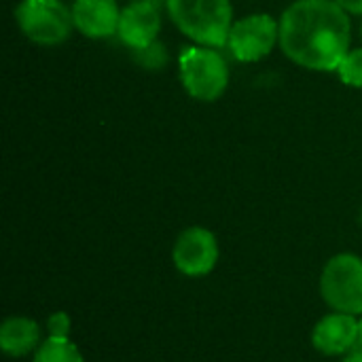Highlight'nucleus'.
Wrapping results in <instances>:
<instances>
[{"label": "nucleus", "instance_id": "f257e3e1", "mask_svg": "<svg viewBox=\"0 0 362 362\" xmlns=\"http://www.w3.org/2000/svg\"><path fill=\"white\" fill-rule=\"evenodd\" d=\"M350 42V13L335 0H295L280 17V49L301 68L337 70Z\"/></svg>", "mask_w": 362, "mask_h": 362}, {"label": "nucleus", "instance_id": "f03ea898", "mask_svg": "<svg viewBox=\"0 0 362 362\" xmlns=\"http://www.w3.org/2000/svg\"><path fill=\"white\" fill-rule=\"evenodd\" d=\"M165 8L174 25L202 47H225L235 23L229 0H168Z\"/></svg>", "mask_w": 362, "mask_h": 362}, {"label": "nucleus", "instance_id": "7ed1b4c3", "mask_svg": "<svg viewBox=\"0 0 362 362\" xmlns=\"http://www.w3.org/2000/svg\"><path fill=\"white\" fill-rule=\"evenodd\" d=\"M178 70L185 91L199 102H214L227 91L229 66L214 47H187Z\"/></svg>", "mask_w": 362, "mask_h": 362}, {"label": "nucleus", "instance_id": "20e7f679", "mask_svg": "<svg viewBox=\"0 0 362 362\" xmlns=\"http://www.w3.org/2000/svg\"><path fill=\"white\" fill-rule=\"evenodd\" d=\"M320 295L333 312L362 316V259L341 252L329 259L320 276Z\"/></svg>", "mask_w": 362, "mask_h": 362}, {"label": "nucleus", "instance_id": "39448f33", "mask_svg": "<svg viewBox=\"0 0 362 362\" xmlns=\"http://www.w3.org/2000/svg\"><path fill=\"white\" fill-rule=\"evenodd\" d=\"M15 17L25 38L47 47L68 40L74 28L72 8L62 0H21Z\"/></svg>", "mask_w": 362, "mask_h": 362}, {"label": "nucleus", "instance_id": "423d86ee", "mask_svg": "<svg viewBox=\"0 0 362 362\" xmlns=\"http://www.w3.org/2000/svg\"><path fill=\"white\" fill-rule=\"evenodd\" d=\"M280 42V21L267 13H255L238 19L229 32L227 47L240 62H259Z\"/></svg>", "mask_w": 362, "mask_h": 362}, {"label": "nucleus", "instance_id": "0eeeda50", "mask_svg": "<svg viewBox=\"0 0 362 362\" xmlns=\"http://www.w3.org/2000/svg\"><path fill=\"white\" fill-rule=\"evenodd\" d=\"M221 250L216 235L206 227L185 229L172 248L174 267L187 278H204L218 263Z\"/></svg>", "mask_w": 362, "mask_h": 362}, {"label": "nucleus", "instance_id": "6e6552de", "mask_svg": "<svg viewBox=\"0 0 362 362\" xmlns=\"http://www.w3.org/2000/svg\"><path fill=\"white\" fill-rule=\"evenodd\" d=\"M312 346L327 356H346L361 346V318L344 312L322 316L312 329Z\"/></svg>", "mask_w": 362, "mask_h": 362}, {"label": "nucleus", "instance_id": "1a4fd4ad", "mask_svg": "<svg viewBox=\"0 0 362 362\" xmlns=\"http://www.w3.org/2000/svg\"><path fill=\"white\" fill-rule=\"evenodd\" d=\"M161 32V13L157 6L134 0L121 11L119 19V38L129 49H140L157 40Z\"/></svg>", "mask_w": 362, "mask_h": 362}, {"label": "nucleus", "instance_id": "9d476101", "mask_svg": "<svg viewBox=\"0 0 362 362\" xmlns=\"http://www.w3.org/2000/svg\"><path fill=\"white\" fill-rule=\"evenodd\" d=\"M72 19L87 38H110L119 30L121 11L117 0H74Z\"/></svg>", "mask_w": 362, "mask_h": 362}, {"label": "nucleus", "instance_id": "9b49d317", "mask_svg": "<svg viewBox=\"0 0 362 362\" xmlns=\"http://www.w3.org/2000/svg\"><path fill=\"white\" fill-rule=\"evenodd\" d=\"M40 344V327L28 316H11L0 327V350L11 358L34 354Z\"/></svg>", "mask_w": 362, "mask_h": 362}, {"label": "nucleus", "instance_id": "f8f14e48", "mask_svg": "<svg viewBox=\"0 0 362 362\" xmlns=\"http://www.w3.org/2000/svg\"><path fill=\"white\" fill-rule=\"evenodd\" d=\"M34 362H85L70 337H47L34 352Z\"/></svg>", "mask_w": 362, "mask_h": 362}, {"label": "nucleus", "instance_id": "ddd939ff", "mask_svg": "<svg viewBox=\"0 0 362 362\" xmlns=\"http://www.w3.org/2000/svg\"><path fill=\"white\" fill-rule=\"evenodd\" d=\"M134 59L136 64H140L144 70H161L165 64H168V51H165V45L155 40L146 47H140V49H134Z\"/></svg>", "mask_w": 362, "mask_h": 362}, {"label": "nucleus", "instance_id": "4468645a", "mask_svg": "<svg viewBox=\"0 0 362 362\" xmlns=\"http://www.w3.org/2000/svg\"><path fill=\"white\" fill-rule=\"evenodd\" d=\"M339 78L348 85V87H356L362 89V47L352 49L346 59L341 62V66L337 68Z\"/></svg>", "mask_w": 362, "mask_h": 362}, {"label": "nucleus", "instance_id": "2eb2a0df", "mask_svg": "<svg viewBox=\"0 0 362 362\" xmlns=\"http://www.w3.org/2000/svg\"><path fill=\"white\" fill-rule=\"evenodd\" d=\"M72 320L66 312H55L47 318V331L49 337H70Z\"/></svg>", "mask_w": 362, "mask_h": 362}, {"label": "nucleus", "instance_id": "dca6fc26", "mask_svg": "<svg viewBox=\"0 0 362 362\" xmlns=\"http://www.w3.org/2000/svg\"><path fill=\"white\" fill-rule=\"evenodd\" d=\"M350 15H362V0H335Z\"/></svg>", "mask_w": 362, "mask_h": 362}, {"label": "nucleus", "instance_id": "f3484780", "mask_svg": "<svg viewBox=\"0 0 362 362\" xmlns=\"http://www.w3.org/2000/svg\"><path fill=\"white\" fill-rule=\"evenodd\" d=\"M344 362H362V346L354 348V350H352L350 354H346Z\"/></svg>", "mask_w": 362, "mask_h": 362}, {"label": "nucleus", "instance_id": "a211bd4d", "mask_svg": "<svg viewBox=\"0 0 362 362\" xmlns=\"http://www.w3.org/2000/svg\"><path fill=\"white\" fill-rule=\"evenodd\" d=\"M138 2H146V4H153V6H157V8L168 6V0H138Z\"/></svg>", "mask_w": 362, "mask_h": 362}, {"label": "nucleus", "instance_id": "6ab92c4d", "mask_svg": "<svg viewBox=\"0 0 362 362\" xmlns=\"http://www.w3.org/2000/svg\"><path fill=\"white\" fill-rule=\"evenodd\" d=\"M361 346H362V316H361Z\"/></svg>", "mask_w": 362, "mask_h": 362}, {"label": "nucleus", "instance_id": "aec40b11", "mask_svg": "<svg viewBox=\"0 0 362 362\" xmlns=\"http://www.w3.org/2000/svg\"><path fill=\"white\" fill-rule=\"evenodd\" d=\"M361 223H362V210H361Z\"/></svg>", "mask_w": 362, "mask_h": 362}, {"label": "nucleus", "instance_id": "412c9836", "mask_svg": "<svg viewBox=\"0 0 362 362\" xmlns=\"http://www.w3.org/2000/svg\"><path fill=\"white\" fill-rule=\"evenodd\" d=\"M361 32H362V28H361Z\"/></svg>", "mask_w": 362, "mask_h": 362}]
</instances>
